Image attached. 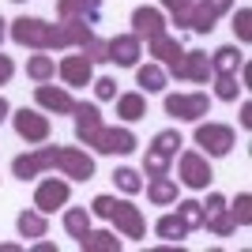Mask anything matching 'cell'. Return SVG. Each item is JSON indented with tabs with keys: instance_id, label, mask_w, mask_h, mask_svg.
<instances>
[{
	"instance_id": "cell-1",
	"label": "cell",
	"mask_w": 252,
	"mask_h": 252,
	"mask_svg": "<svg viewBox=\"0 0 252 252\" xmlns=\"http://www.w3.org/2000/svg\"><path fill=\"white\" fill-rule=\"evenodd\" d=\"M192 139H196V147H203L207 158H226L233 151V143H237V132H233L230 125H219V121H207V125L196 121Z\"/></svg>"
},
{
	"instance_id": "cell-2",
	"label": "cell",
	"mask_w": 252,
	"mask_h": 252,
	"mask_svg": "<svg viewBox=\"0 0 252 252\" xmlns=\"http://www.w3.org/2000/svg\"><path fill=\"white\" fill-rule=\"evenodd\" d=\"M233 4H237V0H196V4L189 8V15H185V23H181V31L211 34L215 23H219L226 11H233Z\"/></svg>"
},
{
	"instance_id": "cell-3",
	"label": "cell",
	"mask_w": 252,
	"mask_h": 252,
	"mask_svg": "<svg viewBox=\"0 0 252 252\" xmlns=\"http://www.w3.org/2000/svg\"><path fill=\"white\" fill-rule=\"evenodd\" d=\"M11 128L27 143H49V136H53V121L45 117V109H27V105L11 113Z\"/></svg>"
},
{
	"instance_id": "cell-4",
	"label": "cell",
	"mask_w": 252,
	"mask_h": 252,
	"mask_svg": "<svg viewBox=\"0 0 252 252\" xmlns=\"http://www.w3.org/2000/svg\"><path fill=\"white\" fill-rule=\"evenodd\" d=\"M177 177L185 189H207L211 181H215V173H211V158L203 155V151H181L177 155Z\"/></svg>"
},
{
	"instance_id": "cell-5",
	"label": "cell",
	"mask_w": 252,
	"mask_h": 252,
	"mask_svg": "<svg viewBox=\"0 0 252 252\" xmlns=\"http://www.w3.org/2000/svg\"><path fill=\"white\" fill-rule=\"evenodd\" d=\"M166 75H173V79H185V83H200V87H207L211 83V57L203 49H185L177 57V64L173 68H166Z\"/></svg>"
},
{
	"instance_id": "cell-6",
	"label": "cell",
	"mask_w": 252,
	"mask_h": 252,
	"mask_svg": "<svg viewBox=\"0 0 252 252\" xmlns=\"http://www.w3.org/2000/svg\"><path fill=\"white\" fill-rule=\"evenodd\" d=\"M166 113L177 117V121H203L211 113V94L207 91H189V94H166Z\"/></svg>"
},
{
	"instance_id": "cell-7",
	"label": "cell",
	"mask_w": 252,
	"mask_h": 252,
	"mask_svg": "<svg viewBox=\"0 0 252 252\" xmlns=\"http://www.w3.org/2000/svg\"><path fill=\"white\" fill-rule=\"evenodd\" d=\"M91 147H94L98 155H132V151L139 147V139L128 125H102Z\"/></svg>"
},
{
	"instance_id": "cell-8",
	"label": "cell",
	"mask_w": 252,
	"mask_h": 252,
	"mask_svg": "<svg viewBox=\"0 0 252 252\" xmlns=\"http://www.w3.org/2000/svg\"><path fill=\"white\" fill-rule=\"evenodd\" d=\"M68 200H72V181L68 177H45L34 189V207L42 211V215H53V211L68 207Z\"/></svg>"
},
{
	"instance_id": "cell-9",
	"label": "cell",
	"mask_w": 252,
	"mask_h": 252,
	"mask_svg": "<svg viewBox=\"0 0 252 252\" xmlns=\"http://www.w3.org/2000/svg\"><path fill=\"white\" fill-rule=\"evenodd\" d=\"M57 147H61V143H57ZM57 147H34V151H27V155H19L11 162V173L19 181H34V177H42L45 169H57Z\"/></svg>"
},
{
	"instance_id": "cell-10",
	"label": "cell",
	"mask_w": 252,
	"mask_h": 252,
	"mask_svg": "<svg viewBox=\"0 0 252 252\" xmlns=\"http://www.w3.org/2000/svg\"><path fill=\"white\" fill-rule=\"evenodd\" d=\"M139 57H143V38H136V34H113V38H105V64L136 68Z\"/></svg>"
},
{
	"instance_id": "cell-11",
	"label": "cell",
	"mask_w": 252,
	"mask_h": 252,
	"mask_svg": "<svg viewBox=\"0 0 252 252\" xmlns=\"http://www.w3.org/2000/svg\"><path fill=\"white\" fill-rule=\"evenodd\" d=\"M109 222L117 226V233H121V237H132V241L147 237V219H143V211H139L136 203H128V200H113Z\"/></svg>"
},
{
	"instance_id": "cell-12",
	"label": "cell",
	"mask_w": 252,
	"mask_h": 252,
	"mask_svg": "<svg viewBox=\"0 0 252 252\" xmlns=\"http://www.w3.org/2000/svg\"><path fill=\"white\" fill-rule=\"evenodd\" d=\"M57 169L68 181H91L94 177V158L87 147H57Z\"/></svg>"
},
{
	"instance_id": "cell-13",
	"label": "cell",
	"mask_w": 252,
	"mask_h": 252,
	"mask_svg": "<svg viewBox=\"0 0 252 252\" xmlns=\"http://www.w3.org/2000/svg\"><path fill=\"white\" fill-rule=\"evenodd\" d=\"M203 226H207L215 237H230L237 226H233L230 219V200L222 196V192H211L207 203H203Z\"/></svg>"
},
{
	"instance_id": "cell-14",
	"label": "cell",
	"mask_w": 252,
	"mask_h": 252,
	"mask_svg": "<svg viewBox=\"0 0 252 252\" xmlns=\"http://www.w3.org/2000/svg\"><path fill=\"white\" fill-rule=\"evenodd\" d=\"M57 75L64 79V87H91V79H94V64L87 61V53H72V57H61V64H57Z\"/></svg>"
},
{
	"instance_id": "cell-15",
	"label": "cell",
	"mask_w": 252,
	"mask_h": 252,
	"mask_svg": "<svg viewBox=\"0 0 252 252\" xmlns=\"http://www.w3.org/2000/svg\"><path fill=\"white\" fill-rule=\"evenodd\" d=\"M34 102H38V109L57 113V117H64V113H72V109H75L72 91H68V87H49V83H38V87H34Z\"/></svg>"
},
{
	"instance_id": "cell-16",
	"label": "cell",
	"mask_w": 252,
	"mask_h": 252,
	"mask_svg": "<svg viewBox=\"0 0 252 252\" xmlns=\"http://www.w3.org/2000/svg\"><path fill=\"white\" fill-rule=\"evenodd\" d=\"M72 117H75V139L91 147V143H94V136H98V128L105 125V121H102V109H98L94 102H75Z\"/></svg>"
},
{
	"instance_id": "cell-17",
	"label": "cell",
	"mask_w": 252,
	"mask_h": 252,
	"mask_svg": "<svg viewBox=\"0 0 252 252\" xmlns=\"http://www.w3.org/2000/svg\"><path fill=\"white\" fill-rule=\"evenodd\" d=\"M57 19H87L91 27H98L102 0H57Z\"/></svg>"
},
{
	"instance_id": "cell-18",
	"label": "cell",
	"mask_w": 252,
	"mask_h": 252,
	"mask_svg": "<svg viewBox=\"0 0 252 252\" xmlns=\"http://www.w3.org/2000/svg\"><path fill=\"white\" fill-rule=\"evenodd\" d=\"M166 31V11L162 8H136L132 11V34L136 38H155V34H162Z\"/></svg>"
},
{
	"instance_id": "cell-19",
	"label": "cell",
	"mask_w": 252,
	"mask_h": 252,
	"mask_svg": "<svg viewBox=\"0 0 252 252\" xmlns=\"http://www.w3.org/2000/svg\"><path fill=\"white\" fill-rule=\"evenodd\" d=\"M181 53H185V45H181L173 34H166V31L155 34V38H147V57H155L162 68H173Z\"/></svg>"
},
{
	"instance_id": "cell-20",
	"label": "cell",
	"mask_w": 252,
	"mask_h": 252,
	"mask_svg": "<svg viewBox=\"0 0 252 252\" xmlns=\"http://www.w3.org/2000/svg\"><path fill=\"white\" fill-rule=\"evenodd\" d=\"M117 117L125 121V125H136V121H143L147 117V94L143 91H128V94H117Z\"/></svg>"
},
{
	"instance_id": "cell-21",
	"label": "cell",
	"mask_w": 252,
	"mask_h": 252,
	"mask_svg": "<svg viewBox=\"0 0 252 252\" xmlns=\"http://www.w3.org/2000/svg\"><path fill=\"white\" fill-rule=\"evenodd\" d=\"M75 245H79L83 252H121L125 249L113 230H87L83 237H75Z\"/></svg>"
},
{
	"instance_id": "cell-22",
	"label": "cell",
	"mask_w": 252,
	"mask_h": 252,
	"mask_svg": "<svg viewBox=\"0 0 252 252\" xmlns=\"http://www.w3.org/2000/svg\"><path fill=\"white\" fill-rule=\"evenodd\" d=\"M245 68V53L237 45H219L211 53V72H222V75H237Z\"/></svg>"
},
{
	"instance_id": "cell-23",
	"label": "cell",
	"mask_w": 252,
	"mask_h": 252,
	"mask_svg": "<svg viewBox=\"0 0 252 252\" xmlns=\"http://www.w3.org/2000/svg\"><path fill=\"white\" fill-rule=\"evenodd\" d=\"M136 83L147 91V94H162L166 91V83H169V75H166V68L158 61H151V64H139L136 68Z\"/></svg>"
},
{
	"instance_id": "cell-24",
	"label": "cell",
	"mask_w": 252,
	"mask_h": 252,
	"mask_svg": "<svg viewBox=\"0 0 252 252\" xmlns=\"http://www.w3.org/2000/svg\"><path fill=\"white\" fill-rule=\"evenodd\" d=\"M147 200L155 207H169V203H177V181L162 173V177H151L147 181Z\"/></svg>"
},
{
	"instance_id": "cell-25",
	"label": "cell",
	"mask_w": 252,
	"mask_h": 252,
	"mask_svg": "<svg viewBox=\"0 0 252 252\" xmlns=\"http://www.w3.org/2000/svg\"><path fill=\"white\" fill-rule=\"evenodd\" d=\"M15 230H19V237H27V241H38V237H45V233H49V222H45L42 211L34 207V211H19Z\"/></svg>"
},
{
	"instance_id": "cell-26",
	"label": "cell",
	"mask_w": 252,
	"mask_h": 252,
	"mask_svg": "<svg viewBox=\"0 0 252 252\" xmlns=\"http://www.w3.org/2000/svg\"><path fill=\"white\" fill-rule=\"evenodd\" d=\"M189 233L192 230L177 219V211H169V215H162V219L155 222V237H162V241H169V245H181Z\"/></svg>"
},
{
	"instance_id": "cell-27",
	"label": "cell",
	"mask_w": 252,
	"mask_h": 252,
	"mask_svg": "<svg viewBox=\"0 0 252 252\" xmlns=\"http://www.w3.org/2000/svg\"><path fill=\"white\" fill-rule=\"evenodd\" d=\"M27 75H31L34 83H49L53 75H57V61H53L49 53H34V57H27Z\"/></svg>"
},
{
	"instance_id": "cell-28",
	"label": "cell",
	"mask_w": 252,
	"mask_h": 252,
	"mask_svg": "<svg viewBox=\"0 0 252 252\" xmlns=\"http://www.w3.org/2000/svg\"><path fill=\"white\" fill-rule=\"evenodd\" d=\"M91 207H68L64 211V230H68V237H83L87 230H91Z\"/></svg>"
},
{
	"instance_id": "cell-29",
	"label": "cell",
	"mask_w": 252,
	"mask_h": 252,
	"mask_svg": "<svg viewBox=\"0 0 252 252\" xmlns=\"http://www.w3.org/2000/svg\"><path fill=\"white\" fill-rule=\"evenodd\" d=\"M211 87H215V98H219V102H237V94H241L237 75H222V72H215V75H211Z\"/></svg>"
},
{
	"instance_id": "cell-30",
	"label": "cell",
	"mask_w": 252,
	"mask_h": 252,
	"mask_svg": "<svg viewBox=\"0 0 252 252\" xmlns=\"http://www.w3.org/2000/svg\"><path fill=\"white\" fill-rule=\"evenodd\" d=\"M177 219L189 230H203V203L200 200H177Z\"/></svg>"
},
{
	"instance_id": "cell-31",
	"label": "cell",
	"mask_w": 252,
	"mask_h": 252,
	"mask_svg": "<svg viewBox=\"0 0 252 252\" xmlns=\"http://www.w3.org/2000/svg\"><path fill=\"white\" fill-rule=\"evenodd\" d=\"M151 147L155 151H162V155H169V158H177V151L185 147V139H181V132L177 128H162L155 139H151Z\"/></svg>"
},
{
	"instance_id": "cell-32",
	"label": "cell",
	"mask_w": 252,
	"mask_h": 252,
	"mask_svg": "<svg viewBox=\"0 0 252 252\" xmlns=\"http://www.w3.org/2000/svg\"><path fill=\"white\" fill-rule=\"evenodd\" d=\"M113 185H117L121 192H128V196L143 192V177H139V169H132V166H121V169H113Z\"/></svg>"
},
{
	"instance_id": "cell-33",
	"label": "cell",
	"mask_w": 252,
	"mask_h": 252,
	"mask_svg": "<svg viewBox=\"0 0 252 252\" xmlns=\"http://www.w3.org/2000/svg\"><path fill=\"white\" fill-rule=\"evenodd\" d=\"M169 162H173L169 155L147 147V155H143V173H147V177H162V173H169Z\"/></svg>"
},
{
	"instance_id": "cell-34",
	"label": "cell",
	"mask_w": 252,
	"mask_h": 252,
	"mask_svg": "<svg viewBox=\"0 0 252 252\" xmlns=\"http://www.w3.org/2000/svg\"><path fill=\"white\" fill-rule=\"evenodd\" d=\"M230 219H233V226H249L252 222V196L249 192H241V196L230 203Z\"/></svg>"
},
{
	"instance_id": "cell-35",
	"label": "cell",
	"mask_w": 252,
	"mask_h": 252,
	"mask_svg": "<svg viewBox=\"0 0 252 252\" xmlns=\"http://www.w3.org/2000/svg\"><path fill=\"white\" fill-rule=\"evenodd\" d=\"M233 34H237V42H252V8L233 11Z\"/></svg>"
},
{
	"instance_id": "cell-36",
	"label": "cell",
	"mask_w": 252,
	"mask_h": 252,
	"mask_svg": "<svg viewBox=\"0 0 252 252\" xmlns=\"http://www.w3.org/2000/svg\"><path fill=\"white\" fill-rule=\"evenodd\" d=\"M91 87H94L98 102H113V98H117V79H113V75H98V79H91Z\"/></svg>"
},
{
	"instance_id": "cell-37",
	"label": "cell",
	"mask_w": 252,
	"mask_h": 252,
	"mask_svg": "<svg viewBox=\"0 0 252 252\" xmlns=\"http://www.w3.org/2000/svg\"><path fill=\"white\" fill-rule=\"evenodd\" d=\"M196 4V0H162V11H169V19H173V27L181 31V23H185V15H189V8Z\"/></svg>"
},
{
	"instance_id": "cell-38",
	"label": "cell",
	"mask_w": 252,
	"mask_h": 252,
	"mask_svg": "<svg viewBox=\"0 0 252 252\" xmlns=\"http://www.w3.org/2000/svg\"><path fill=\"white\" fill-rule=\"evenodd\" d=\"M83 53H87V61H91V64H105V38L94 34V38L83 45Z\"/></svg>"
},
{
	"instance_id": "cell-39",
	"label": "cell",
	"mask_w": 252,
	"mask_h": 252,
	"mask_svg": "<svg viewBox=\"0 0 252 252\" xmlns=\"http://www.w3.org/2000/svg\"><path fill=\"white\" fill-rule=\"evenodd\" d=\"M113 200L117 196H94V200H91V215H94V219H109V211H113Z\"/></svg>"
},
{
	"instance_id": "cell-40",
	"label": "cell",
	"mask_w": 252,
	"mask_h": 252,
	"mask_svg": "<svg viewBox=\"0 0 252 252\" xmlns=\"http://www.w3.org/2000/svg\"><path fill=\"white\" fill-rule=\"evenodd\" d=\"M11 75H15V61L0 53V87H4V83H11Z\"/></svg>"
},
{
	"instance_id": "cell-41",
	"label": "cell",
	"mask_w": 252,
	"mask_h": 252,
	"mask_svg": "<svg viewBox=\"0 0 252 252\" xmlns=\"http://www.w3.org/2000/svg\"><path fill=\"white\" fill-rule=\"evenodd\" d=\"M241 128H252V102H241Z\"/></svg>"
},
{
	"instance_id": "cell-42",
	"label": "cell",
	"mask_w": 252,
	"mask_h": 252,
	"mask_svg": "<svg viewBox=\"0 0 252 252\" xmlns=\"http://www.w3.org/2000/svg\"><path fill=\"white\" fill-rule=\"evenodd\" d=\"M8 113H11V105H8V98L0 94V125H4V121H8Z\"/></svg>"
},
{
	"instance_id": "cell-43",
	"label": "cell",
	"mask_w": 252,
	"mask_h": 252,
	"mask_svg": "<svg viewBox=\"0 0 252 252\" xmlns=\"http://www.w3.org/2000/svg\"><path fill=\"white\" fill-rule=\"evenodd\" d=\"M31 252H57V245H49V241H38Z\"/></svg>"
},
{
	"instance_id": "cell-44",
	"label": "cell",
	"mask_w": 252,
	"mask_h": 252,
	"mask_svg": "<svg viewBox=\"0 0 252 252\" xmlns=\"http://www.w3.org/2000/svg\"><path fill=\"white\" fill-rule=\"evenodd\" d=\"M4 38H8V23L0 19V45H4Z\"/></svg>"
},
{
	"instance_id": "cell-45",
	"label": "cell",
	"mask_w": 252,
	"mask_h": 252,
	"mask_svg": "<svg viewBox=\"0 0 252 252\" xmlns=\"http://www.w3.org/2000/svg\"><path fill=\"white\" fill-rule=\"evenodd\" d=\"M15 4H23V0H15Z\"/></svg>"
}]
</instances>
